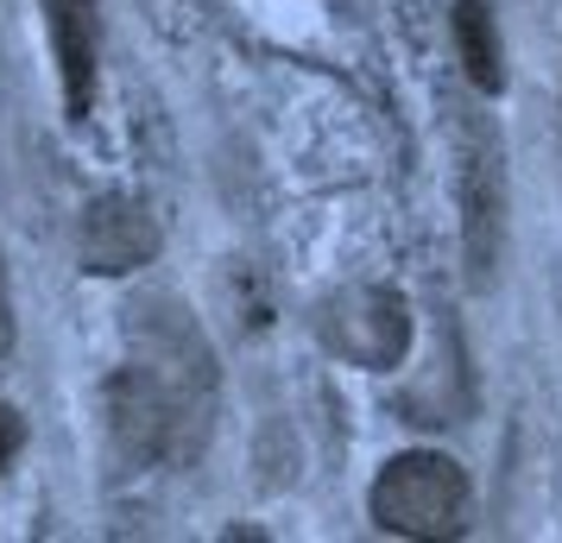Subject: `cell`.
<instances>
[{
	"instance_id": "cell-10",
	"label": "cell",
	"mask_w": 562,
	"mask_h": 543,
	"mask_svg": "<svg viewBox=\"0 0 562 543\" xmlns=\"http://www.w3.org/2000/svg\"><path fill=\"white\" fill-rule=\"evenodd\" d=\"M20 449H26V417L0 398V474L13 467V455H20Z\"/></svg>"
},
{
	"instance_id": "cell-1",
	"label": "cell",
	"mask_w": 562,
	"mask_h": 543,
	"mask_svg": "<svg viewBox=\"0 0 562 543\" xmlns=\"http://www.w3.org/2000/svg\"><path fill=\"white\" fill-rule=\"evenodd\" d=\"M102 411H108V442L127 467H178L203 455L215 405L158 380L153 366L127 361L102 386Z\"/></svg>"
},
{
	"instance_id": "cell-2",
	"label": "cell",
	"mask_w": 562,
	"mask_h": 543,
	"mask_svg": "<svg viewBox=\"0 0 562 543\" xmlns=\"http://www.w3.org/2000/svg\"><path fill=\"white\" fill-rule=\"evenodd\" d=\"M367 512L385 538L411 543H449L474 524V480L456 455L436 449H405L373 474L367 487Z\"/></svg>"
},
{
	"instance_id": "cell-3",
	"label": "cell",
	"mask_w": 562,
	"mask_h": 543,
	"mask_svg": "<svg viewBox=\"0 0 562 543\" xmlns=\"http://www.w3.org/2000/svg\"><path fill=\"white\" fill-rule=\"evenodd\" d=\"M456 203L468 285L486 291L499 272V253H506V152H499V133L468 108L456 121Z\"/></svg>"
},
{
	"instance_id": "cell-5",
	"label": "cell",
	"mask_w": 562,
	"mask_h": 543,
	"mask_svg": "<svg viewBox=\"0 0 562 543\" xmlns=\"http://www.w3.org/2000/svg\"><path fill=\"white\" fill-rule=\"evenodd\" d=\"M127 348L139 366H153L158 380L196 392L215 405V386H222V366H215V348H209L203 323L190 316L183 297L171 291H153V297H133L127 304Z\"/></svg>"
},
{
	"instance_id": "cell-11",
	"label": "cell",
	"mask_w": 562,
	"mask_h": 543,
	"mask_svg": "<svg viewBox=\"0 0 562 543\" xmlns=\"http://www.w3.org/2000/svg\"><path fill=\"white\" fill-rule=\"evenodd\" d=\"M20 341V323H13V285H7V259H0V361L13 354Z\"/></svg>"
},
{
	"instance_id": "cell-7",
	"label": "cell",
	"mask_w": 562,
	"mask_h": 543,
	"mask_svg": "<svg viewBox=\"0 0 562 543\" xmlns=\"http://www.w3.org/2000/svg\"><path fill=\"white\" fill-rule=\"evenodd\" d=\"M45 32H52V57L64 77V114L82 121L95 108V52H102L95 0H45Z\"/></svg>"
},
{
	"instance_id": "cell-4",
	"label": "cell",
	"mask_w": 562,
	"mask_h": 543,
	"mask_svg": "<svg viewBox=\"0 0 562 543\" xmlns=\"http://www.w3.org/2000/svg\"><path fill=\"white\" fill-rule=\"evenodd\" d=\"M316 336L335 361L367 366V373H392L411 354V304L392 285H348L323 297L316 310Z\"/></svg>"
},
{
	"instance_id": "cell-8",
	"label": "cell",
	"mask_w": 562,
	"mask_h": 543,
	"mask_svg": "<svg viewBox=\"0 0 562 543\" xmlns=\"http://www.w3.org/2000/svg\"><path fill=\"white\" fill-rule=\"evenodd\" d=\"M398 411H405V423H461V411H468V366H461V336L449 316L436 323L430 373L411 392H398Z\"/></svg>"
},
{
	"instance_id": "cell-9",
	"label": "cell",
	"mask_w": 562,
	"mask_h": 543,
	"mask_svg": "<svg viewBox=\"0 0 562 543\" xmlns=\"http://www.w3.org/2000/svg\"><path fill=\"white\" fill-rule=\"evenodd\" d=\"M456 52L461 70L481 95H499L506 89V45H499V26L486 13V0H456Z\"/></svg>"
},
{
	"instance_id": "cell-6",
	"label": "cell",
	"mask_w": 562,
	"mask_h": 543,
	"mask_svg": "<svg viewBox=\"0 0 562 543\" xmlns=\"http://www.w3.org/2000/svg\"><path fill=\"white\" fill-rule=\"evenodd\" d=\"M165 234H158V215L133 196H95L82 208V228H77V253L89 279H127L139 265H153Z\"/></svg>"
}]
</instances>
